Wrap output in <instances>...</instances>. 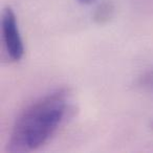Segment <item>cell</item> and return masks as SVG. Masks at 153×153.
<instances>
[{
    "instance_id": "6da1fadb",
    "label": "cell",
    "mask_w": 153,
    "mask_h": 153,
    "mask_svg": "<svg viewBox=\"0 0 153 153\" xmlns=\"http://www.w3.org/2000/svg\"><path fill=\"white\" fill-rule=\"evenodd\" d=\"M68 91L58 89L32 103L17 117L7 145L10 153L37 150L51 137L65 117Z\"/></svg>"
},
{
    "instance_id": "7a4b0ae2",
    "label": "cell",
    "mask_w": 153,
    "mask_h": 153,
    "mask_svg": "<svg viewBox=\"0 0 153 153\" xmlns=\"http://www.w3.org/2000/svg\"><path fill=\"white\" fill-rule=\"evenodd\" d=\"M1 30L4 48L10 59L19 61L24 55V45L18 26L17 18L10 7H5L1 17Z\"/></svg>"
},
{
    "instance_id": "3957f363",
    "label": "cell",
    "mask_w": 153,
    "mask_h": 153,
    "mask_svg": "<svg viewBox=\"0 0 153 153\" xmlns=\"http://www.w3.org/2000/svg\"><path fill=\"white\" fill-rule=\"evenodd\" d=\"M114 16V5L110 1H104L96 9L92 19L99 25L107 24Z\"/></svg>"
},
{
    "instance_id": "277c9868",
    "label": "cell",
    "mask_w": 153,
    "mask_h": 153,
    "mask_svg": "<svg viewBox=\"0 0 153 153\" xmlns=\"http://www.w3.org/2000/svg\"><path fill=\"white\" fill-rule=\"evenodd\" d=\"M136 84H137V87L142 90L153 94V69L140 74Z\"/></svg>"
},
{
    "instance_id": "5b68a950",
    "label": "cell",
    "mask_w": 153,
    "mask_h": 153,
    "mask_svg": "<svg viewBox=\"0 0 153 153\" xmlns=\"http://www.w3.org/2000/svg\"><path fill=\"white\" fill-rule=\"evenodd\" d=\"M78 2L80 3V4H83V5H88L90 4V3H92L94 1V0H76Z\"/></svg>"
}]
</instances>
